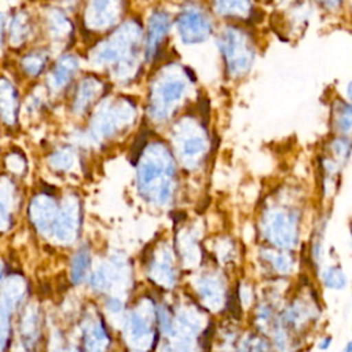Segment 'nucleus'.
<instances>
[{
	"instance_id": "1",
	"label": "nucleus",
	"mask_w": 352,
	"mask_h": 352,
	"mask_svg": "<svg viewBox=\"0 0 352 352\" xmlns=\"http://www.w3.org/2000/svg\"><path fill=\"white\" fill-rule=\"evenodd\" d=\"M32 298V286L26 274L15 267L0 285V352H7L14 334L18 311Z\"/></svg>"
},
{
	"instance_id": "8",
	"label": "nucleus",
	"mask_w": 352,
	"mask_h": 352,
	"mask_svg": "<svg viewBox=\"0 0 352 352\" xmlns=\"http://www.w3.org/2000/svg\"><path fill=\"white\" fill-rule=\"evenodd\" d=\"M263 257L264 261H267L272 270L279 274H289L294 267V260L282 252H265Z\"/></svg>"
},
{
	"instance_id": "4",
	"label": "nucleus",
	"mask_w": 352,
	"mask_h": 352,
	"mask_svg": "<svg viewBox=\"0 0 352 352\" xmlns=\"http://www.w3.org/2000/svg\"><path fill=\"white\" fill-rule=\"evenodd\" d=\"M125 333L136 344L144 342V345H150V348L154 346V344L151 342L154 341L151 323L147 316L143 315L140 311H133L129 314L125 322Z\"/></svg>"
},
{
	"instance_id": "3",
	"label": "nucleus",
	"mask_w": 352,
	"mask_h": 352,
	"mask_svg": "<svg viewBox=\"0 0 352 352\" xmlns=\"http://www.w3.org/2000/svg\"><path fill=\"white\" fill-rule=\"evenodd\" d=\"M84 352H106L110 345V334L103 320H87L81 327Z\"/></svg>"
},
{
	"instance_id": "2",
	"label": "nucleus",
	"mask_w": 352,
	"mask_h": 352,
	"mask_svg": "<svg viewBox=\"0 0 352 352\" xmlns=\"http://www.w3.org/2000/svg\"><path fill=\"white\" fill-rule=\"evenodd\" d=\"M45 316L38 301L30 298L16 314L7 352H40L45 341Z\"/></svg>"
},
{
	"instance_id": "6",
	"label": "nucleus",
	"mask_w": 352,
	"mask_h": 352,
	"mask_svg": "<svg viewBox=\"0 0 352 352\" xmlns=\"http://www.w3.org/2000/svg\"><path fill=\"white\" fill-rule=\"evenodd\" d=\"M198 293L208 307L217 308L224 298V285L219 278L206 275L198 280Z\"/></svg>"
},
{
	"instance_id": "12",
	"label": "nucleus",
	"mask_w": 352,
	"mask_h": 352,
	"mask_svg": "<svg viewBox=\"0 0 352 352\" xmlns=\"http://www.w3.org/2000/svg\"><path fill=\"white\" fill-rule=\"evenodd\" d=\"M330 345H331V337H330V336L322 338V340L318 342V348L322 349V351H326L327 348H330Z\"/></svg>"
},
{
	"instance_id": "7",
	"label": "nucleus",
	"mask_w": 352,
	"mask_h": 352,
	"mask_svg": "<svg viewBox=\"0 0 352 352\" xmlns=\"http://www.w3.org/2000/svg\"><path fill=\"white\" fill-rule=\"evenodd\" d=\"M91 267V256L88 249H78L70 258L69 263V280L73 286L81 285L89 274Z\"/></svg>"
},
{
	"instance_id": "9",
	"label": "nucleus",
	"mask_w": 352,
	"mask_h": 352,
	"mask_svg": "<svg viewBox=\"0 0 352 352\" xmlns=\"http://www.w3.org/2000/svg\"><path fill=\"white\" fill-rule=\"evenodd\" d=\"M322 279H323V283L326 287L334 289V290H341L348 283V279H346L342 268L338 265L327 267L324 270V272L322 274Z\"/></svg>"
},
{
	"instance_id": "5",
	"label": "nucleus",
	"mask_w": 352,
	"mask_h": 352,
	"mask_svg": "<svg viewBox=\"0 0 352 352\" xmlns=\"http://www.w3.org/2000/svg\"><path fill=\"white\" fill-rule=\"evenodd\" d=\"M148 274L153 278V280L160 286H164V287L173 286V283L176 282V275H175L173 260L169 252H165L162 253V256L153 260Z\"/></svg>"
},
{
	"instance_id": "13",
	"label": "nucleus",
	"mask_w": 352,
	"mask_h": 352,
	"mask_svg": "<svg viewBox=\"0 0 352 352\" xmlns=\"http://www.w3.org/2000/svg\"><path fill=\"white\" fill-rule=\"evenodd\" d=\"M342 352H352V344L348 342V344L345 345V348L342 349Z\"/></svg>"
},
{
	"instance_id": "11",
	"label": "nucleus",
	"mask_w": 352,
	"mask_h": 352,
	"mask_svg": "<svg viewBox=\"0 0 352 352\" xmlns=\"http://www.w3.org/2000/svg\"><path fill=\"white\" fill-rule=\"evenodd\" d=\"M106 307L111 311V312H120L122 309V302L121 300H118L117 297H109L106 301Z\"/></svg>"
},
{
	"instance_id": "10",
	"label": "nucleus",
	"mask_w": 352,
	"mask_h": 352,
	"mask_svg": "<svg viewBox=\"0 0 352 352\" xmlns=\"http://www.w3.org/2000/svg\"><path fill=\"white\" fill-rule=\"evenodd\" d=\"M11 268H12V265L10 264L7 256L4 253H0V285L3 283V280L6 279V276Z\"/></svg>"
}]
</instances>
